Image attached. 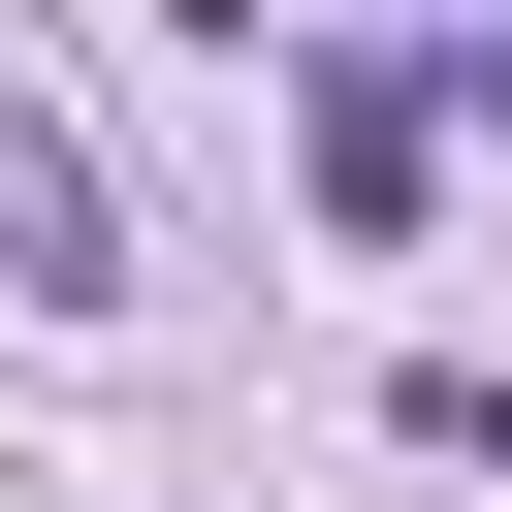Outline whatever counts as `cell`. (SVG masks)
Returning <instances> with one entry per match:
<instances>
[{"label":"cell","mask_w":512,"mask_h":512,"mask_svg":"<svg viewBox=\"0 0 512 512\" xmlns=\"http://www.w3.org/2000/svg\"><path fill=\"white\" fill-rule=\"evenodd\" d=\"M0 288H32V320H96V288H128V224H96L64 96H0Z\"/></svg>","instance_id":"2"},{"label":"cell","mask_w":512,"mask_h":512,"mask_svg":"<svg viewBox=\"0 0 512 512\" xmlns=\"http://www.w3.org/2000/svg\"><path fill=\"white\" fill-rule=\"evenodd\" d=\"M288 160H320V224L384 256V224H416V160H448V96H416V64H320V96H288Z\"/></svg>","instance_id":"1"},{"label":"cell","mask_w":512,"mask_h":512,"mask_svg":"<svg viewBox=\"0 0 512 512\" xmlns=\"http://www.w3.org/2000/svg\"><path fill=\"white\" fill-rule=\"evenodd\" d=\"M384 416H416V448H448V480H512V352H416V384H384Z\"/></svg>","instance_id":"3"}]
</instances>
